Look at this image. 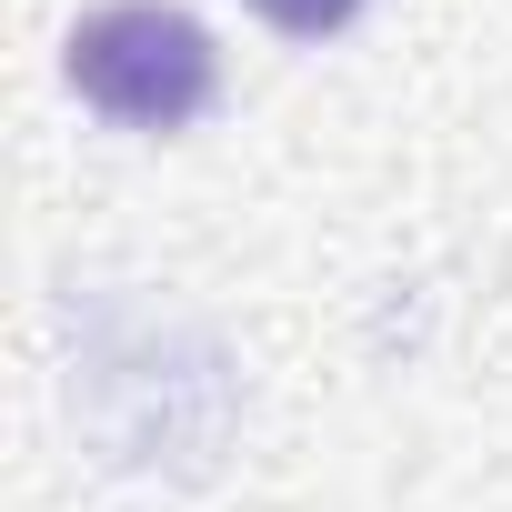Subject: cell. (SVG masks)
Wrapping results in <instances>:
<instances>
[{"label":"cell","instance_id":"6da1fadb","mask_svg":"<svg viewBox=\"0 0 512 512\" xmlns=\"http://www.w3.org/2000/svg\"><path fill=\"white\" fill-rule=\"evenodd\" d=\"M71 91L131 131H181L211 111L221 91V51L191 11H161V0H111L71 31Z\"/></svg>","mask_w":512,"mask_h":512},{"label":"cell","instance_id":"7a4b0ae2","mask_svg":"<svg viewBox=\"0 0 512 512\" xmlns=\"http://www.w3.org/2000/svg\"><path fill=\"white\" fill-rule=\"evenodd\" d=\"M251 11H262L272 31H292V41H332V31L362 11V0H251Z\"/></svg>","mask_w":512,"mask_h":512}]
</instances>
